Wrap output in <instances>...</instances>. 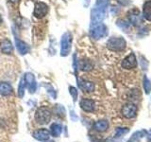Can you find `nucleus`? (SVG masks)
I'll return each mask as SVG.
<instances>
[{
    "label": "nucleus",
    "instance_id": "1",
    "mask_svg": "<svg viewBox=\"0 0 151 142\" xmlns=\"http://www.w3.org/2000/svg\"><path fill=\"white\" fill-rule=\"evenodd\" d=\"M106 12H107V9H104L102 7H98L94 5L91 12L92 26L94 27L98 25V24H100L104 20V18L106 17Z\"/></svg>",
    "mask_w": 151,
    "mask_h": 142
},
{
    "label": "nucleus",
    "instance_id": "2",
    "mask_svg": "<svg viewBox=\"0 0 151 142\" xmlns=\"http://www.w3.org/2000/svg\"><path fill=\"white\" fill-rule=\"evenodd\" d=\"M51 120V112L46 107H40L35 112V120L41 125L47 124Z\"/></svg>",
    "mask_w": 151,
    "mask_h": 142
},
{
    "label": "nucleus",
    "instance_id": "3",
    "mask_svg": "<svg viewBox=\"0 0 151 142\" xmlns=\"http://www.w3.org/2000/svg\"><path fill=\"white\" fill-rule=\"evenodd\" d=\"M107 46L111 51H122L126 49L127 43L122 37H112L108 40Z\"/></svg>",
    "mask_w": 151,
    "mask_h": 142
},
{
    "label": "nucleus",
    "instance_id": "4",
    "mask_svg": "<svg viewBox=\"0 0 151 142\" xmlns=\"http://www.w3.org/2000/svg\"><path fill=\"white\" fill-rule=\"evenodd\" d=\"M72 34L70 32H65L61 37L60 41V55L67 56L70 53L71 46H72Z\"/></svg>",
    "mask_w": 151,
    "mask_h": 142
},
{
    "label": "nucleus",
    "instance_id": "5",
    "mask_svg": "<svg viewBox=\"0 0 151 142\" xmlns=\"http://www.w3.org/2000/svg\"><path fill=\"white\" fill-rule=\"evenodd\" d=\"M108 33L107 30V27L103 24H98V25L94 26L92 30H91V36L92 38H93L94 40H99L101 38L105 37Z\"/></svg>",
    "mask_w": 151,
    "mask_h": 142
},
{
    "label": "nucleus",
    "instance_id": "6",
    "mask_svg": "<svg viewBox=\"0 0 151 142\" xmlns=\"http://www.w3.org/2000/svg\"><path fill=\"white\" fill-rule=\"evenodd\" d=\"M121 113L126 118H133L137 115V106L133 103H127L121 109Z\"/></svg>",
    "mask_w": 151,
    "mask_h": 142
},
{
    "label": "nucleus",
    "instance_id": "7",
    "mask_svg": "<svg viewBox=\"0 0 151 142\" xmlns=\"http://www.w3.org/2000/svg\"><path fill=\"white\" fill-rule=\"evenodd\" d=\"M47 12H48V6L44 2H37L34 7V12L33 15L36 18H42L45 17Z\"/></svg>",
    "mask_w": 151,
    "mask_h": 142
},
{
    "label": "nucleus",
    "instance_id": "8",
    "mask_svg": "<svg viewBox=\"0 0 151 142\" xmlns=\"http://www.w3.org/2000/svg\"><path fill=\"white\" fill-rule=\"evenodd\" d=\"M127 18L131 25L139 26L142 23V15L138 9H132L127 12Z\"/></svg>",
    "mask_w": 151,
    "mask_h": 142
},
{
    "label": "nucleus",
    "instance_id": "9",
    "mask_svg": "<svg viewBox=\"0 0 151 142\" xmlns=\"http://www.w3.org/2000/svg\"><path fill=\"white\" fill-rule=\"evenodd\" d=\"M137 66V60L133 53L127 56L126 58L122 61V67L126 69H132Z\"/></svg>",
    "mask_w": 151,
    "mask_h": 142
},
{
    "label": "nucleus",
    "instance_id": "10",
    "mask_svg": "<svg viewBox=\"0 0 151 142\" xmlns=\"http://www.w3.org/2000/svg\"><path fill=\"white\" fill-rule=\"evenodd\" d=\"M24 79H25V82H26V86H27L29 92L34 93L36 90V87H37L34 75L31 73H27V74H25V76H24Z\"/></svg>",
    "mask_w": 151,
    "mask_h": 142
},
{
    "label": "nucleus",
    "instance_id": "11",
    "mask_svg": "<svg viewBox=\"0 0 151 142\" xmlns=\"http://www.w3.org/2000/svg\"><path fill=\"white\" fill-rule=\"evenodd\" d=\"M79 105L82 110H84L85 112H93L94 110V108H96V103H94L93 99H82L80 101Z\"/></svg>",
    "mask_w": 151,
    "mask_h": 142
},
{
    "label": "nucleus",
    "instance_id": "12",
    "mask_svg": "<svg viewBox=\"0 0 151 142\" xmlns=\"http://www.w3.org/2000/svg\"><path fill=\"white\" fill-rule=\"evenodd\" d=\"M32 135L37 140L45 141V140H48L50 133H49V131H47L46 129H39V130H37V131H35L34 133H33Z\"/></svg>",
    "mask_w": 151,
    "mask_h": 142
},
{
    "label": "nucleus",
    "instance_id": "13",
    "mask_svg": "<svg viewBox=\"0 0 151 142\" xmlns=\"http://www.w3.org/2000/svg\"><path fill=\"white\" fill-rule=\"evenodd\" d=\"M78 86L80 89H82L84 92H93L94 90V83L88 80H78Z\"/></svg>",
    "mask_w": 151,
    "mask_h": 142
},
{
    "label": "nucleus",
    "instance_id": "14",
    "mask_svg": "<svg viewBox=\"0 0 151 142\" xmlns=\"http://www.w3.org/2000/svg\"><path fill=\"white\" fill-rule=\"evenodd\" d=\"M12 93V87L9 83L1 82L0 83V95L2 96H9Z\"/></svg>",
    "mask_w": 151,
    "mask_h": 142
},
{
    "label": "nucleus",
    "instance_id": "15",
    "mask_svg": "<svg viewBox=\"0 0 151 142\" xmlns=\"http://www.w3.org/2000/svg\"><path fill=\"white\" fill-rule=\"evenodd\" d=\"M93 129L97 132H106L109 129V122L107 120H98L93 124Z\"/></svg>",
    "mask_w": 151,
    "mask_h": 142
},
{
    "label": "nucleus",
    "instance_id": "16",
    "mask_svg": "<svg viewBox=\"0 0 151 142\" xmlns=\"http://www.w3.org/2000/svg\"><path fill=\"white\" fill-rule=\"evenodd\" d=\"M15 44H16V47L17 49L19 51V53L22 54V55H25L27 54L28 51H29V47H28V46L26 44L25 42H23L21 40L19 39H16L15 40Z\"/></svg>",
    "mask_w": 151,
    "mask_h": 142
},
{
    "label": "nucleus",
    "instance_id": "17",
    "mask_svg": "<svg viewBox=\"0 0 151 142\" xmlns=\"http://www.w3.org/2000/svg\"><path fill=\"white\" fill-rule=\"evenodd\" d=\"M1 50L3 53L5 54H11L12 53L13 51V46L12 42L8 40V39H5L4 41H2L1 43Z\"/></svg>",
    "mask_w": 151,
    "mask_h": 142
},
{
    "label": "nucleus",
    "instance_id": "18",
    "mask_svg": "<svg viewBox=\"0 0 151 142\" xmlns=\"http://www.w3.org/2000/svg\"><path fill=\"white\" fill-rule=\"evenodd\" d=\"M143 15L146 20L151 21V0H148L145 3L143 9Z\"/></svg>",
    "mask_w": 151,
    "mask_h": 142
},
{
    "label": "nucleus",
    "instance_id": "19",
    "mask_svg": "<svg viewBox=\"0 0 151 142\" xmlns=\"http://www.w3.org/2000/svg\"><path fill=\"white\" fill-rule=\"evenodd\" d=\"M61 131H63V126H61L60 124H59V123H53L50 127L51 135L55 137L60 136L61 134Z\"/></svg>",
    "mask_w": 151,
    "mask_h": 142
},
{
    "label": "nucleus",
    "instance_id": "20",
    "mask_svg": "<svg viewBox=\"0 0 151 142\" xmlns=\"http://www.w3.org/2000/svg\"><path fill=\"white\" fill-rule=\"evenodd\" d=\"M145 135H147V132H146L145 130L137 131V132L134 133L133 135H132V136L130 137V139L129 140V142H137V141H139L142 137L145 136Z\"/></svg>",
    "mask_w": 151,
    "mask_h": 142
},
{
    "label": "nucleus",
    "instance_id": "21",
    "mask_svg": "<svg viewBox=\"0 0 151 142\" xmlns=\"http://www.w3.org/2000/svg\"><path fill=\"white\" fill-rule=\"evenodd\" d=\"M79 67L83 71H90L93 68V64L89 60H83L79 63Z\"/></svg>",
    "mask_w": 151,
    "mask_h": 142
},
{
    "label": "nucleus",
    "instance_id": "22",
    "mask_svg": "<svg viewBox=\"0 0 151 142\" xmlns=\"http://www.w3.org/2000/svg\"><path fill=\"white\" fill-rule=\"evenodd\" d=\"M25 87H26V82L24 77L20 80L18 85V96L19 98H23L24 95H25Z\"/></svg>",
    "mask_w": 151,
    "mask_h": 142
},
{
    "label": "nucleus",
    "instance_id": "23",
    "mask_svg": "<svg viewBox=\"0 0 151 142\" xmlns=\"http://www.w3.org/2000/svg\"><path fill=\"white\" fill-rule=\"evenodd\" d=\"M143 83H144V88H145V94H149L150 91H151V82H150V80L146 77V76H145Z\"/></svg>",
    "mask_w": 151,
    "mask_h": 142
},
{
    "label": "nucleus",
    "instance_id": "24",
    "mask_svg": "<svg viewBox=\"0 0 151 142\" xmlns=\"http://www.w3.org/2000/svg\"><path fill=\"white\" fill-rule=\"evenodd\" d=\"M117 26L121 28L123 30H129V23L127 22L126 20H123V19H120V20H117Z\"/></svg>",
    "mask_w": 151,
    "mask_h": 142
},
{
    "label": "nucleus",
    "instance_id": "25",
    "mask_svg": "<svg viewBox=\"0 0 151 142\" xmlns=\"http://www.w3.org/2000/svg\"><path fill=\"white\" fill-rule=\"evenodd\" d=\"M129 131V128H117L116 132H115V137H121L122 135H124L126 134H127Z\"/></svg>",
    "mask_w": 151,
    "mask_h": 142
},
{
    "label": "nucleus",
    "instance_id": "26",
    "mask_svg": "<svg viewBox=\"0 0 151 142\" xmlns=\"http://www.w3.org/2000/svg\"><path fill=\"white\" fill-rule=\"evenodd\" d=\"M69 92H70V94H71V96L73 97V99H74V101H77V99H78V90L76 89L75 87H73V86H70L69 87Z\"/></svg>",
    "mask_w": 151,
    "mask_h": 142
},
{
    "label": "nucleus",
    "instance_id": "27",
    "mask_svg": "<svg viewBox=\"0 0 151 142\" xmlns=\"http://www.w3.org/2000/svg\"><path fill=\"white\" fill-rule=\"evenodd\" d=\"M117 3L122 5V6H129L131 3V0H117Z\"/></svg>",
    "mask_w": 151,
    "mask_h": 142
},
{
    "label": "nucleus",
    "instance_id": "28",
    "mask_svg": "<svg viewBox=\"0 0 151 142\" xmlns=\"http://www.w3.org/2000/svg\"><path fill=\"white\" fill-rule=\"evenodd\" d=\"M141 59H142V64H143V65H142V66H143V69L144 70H145L146 69V67H147V62H146V60L144 58V57H141Z\"/></svg>",
    "mask_w": 151,
    "mask_h": 142
},
{
    "label": "nucleus",
    "instance_id": "29",
    "mask_svg": "<svg viewBox=\"0 0 151 142\" xmlns=\"http://www.w3.org/2000/svg\"><path fill=\"white\" fill-rule=\"evenodd\" d=\"M147 139L151 142V131H149V133H147Z\"/></svg>",
    "mask_w": 151,
    "mask_h": 142
},
{
    "label": "nucleus",
    "instance_id": "30",
    "mask_svg": "<svg viewBox=\"0 0 151 142\" xmlns=\"http://www.w3.org/2000/svg\"><path fill=\"white\" fill-rule=\"evenodd\" d=\"M11 2H12V3H16V2H18V0H9Z\"/></svg>",
    "mask_w": 151,
    "mask_h": 142
},
{
    "label": "nucleus",
    "instance_id": "31",
    "mask_svg": "<svg viewBox=\"0 0 151 142\" xmlns=\"http://www.w3.org/2000/svg\"><path fill=\"white\" fill-rule=\"evenodd\" d=\"M2 24V17H1V15H0V25Z\"/></svg>",
    "mask_w": 151,
    "mask_h": 142
},
{
    "label": "nucleus",
    "instance_id": "32",
    "mask_svg": "<svg viewBox=\"0 0 151 142\" xmlns=\"http://www.w3.org/2000/svg\"><path fill=\"white\" fill-rule=\"evenodd\" d=\"M45 142H54V141L53 140H47V141L45 140Z\"/></svg>",
    "mask_w": 151,
    "mask_h": 142
}]
</instances>
